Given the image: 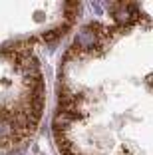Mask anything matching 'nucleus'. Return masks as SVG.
Listing matches in <instances>:
<instances>
[{
    "label": "nucleus",
    "instance_id": "1",
    "mask_svg": "<svg viewBox=\"0 0 153 155\" xmlns=\"http://www.w3.org/2000/svg\"><path fill=\"white\" fill-rule=\"evenodd\" d=\"M62 56L52 121L62 155H151V22L111 2Z\"/></svg>",
    "mask_w": 153,
    "mask_h": 155
},
{
    "label": "nucleus",
    "instance_id": "2",
    "mask_svg": "<svg viewBox=\"0 0 153 155\" xmlns=\"http://www.w3.org/2000/svg\"><path fill=\"white\" fill-rule=\"evenodd\" d=\"M80 2H0V149L34 135L46 107L38 48L72 32Z\"/></svg>",
    "mask_w": 153,
    "mask_h": 155
}]
</instances>
